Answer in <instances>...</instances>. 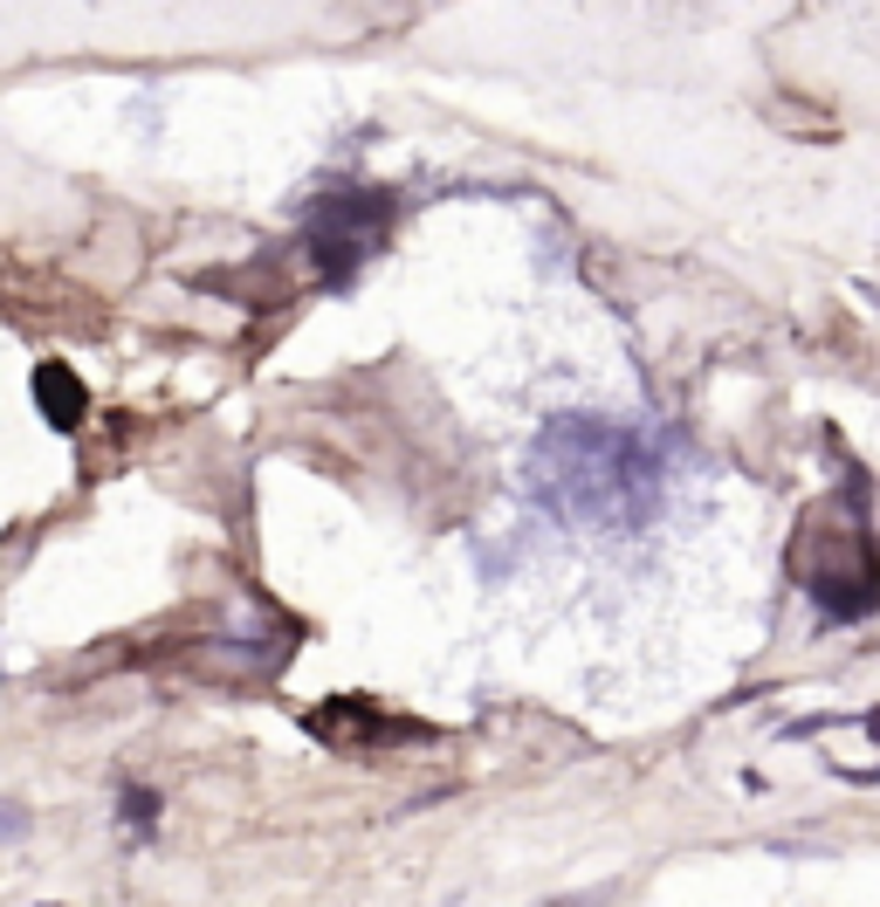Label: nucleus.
I'll return each instance as SVG.
<instances>
[{
	"instance_id": "1",
	"label": "nucleus",
	"mask_w": 880,
	"mask_h": 907,
	"mask_svg": "<svg viewBox=\"0 0 880 907\" xmlns=\"http://www.w3.org/2000/svg\"><path fill=\"white\" fill-rule=\"evenodd\" d=\"M675 440L654 427L557 412L530 447V496L572 530H640L667 502Z\"/></svg>"
},
{
	"instance_id": "2",
	"label": "nucleus",
	"mask_w": 880,
	"mask_h": 907,
	"mask_svg": "<svg viewBox=\"0 0 880 907\" xmlns=\"http://www.w3.org/2000/svg\"><path fill=\"white\" fill-rule=\"evenodd\" d=\"M798 578L819 599L825 626H860L880 612V551H873V523H867V488L853 475L839 496H825L805 530H798Z\"/></svg>"
},
{
	"instance_id": "3",
	"label": "nucleus",
	"mask_w": 880,
	"mask_h": 907,
	"mask_svg": "<svg viewBox=\"0 0 880 907\" xmlns=\"http://www.w3.org/2000/svg\"><path fill=\"white\" fill-rule=\"evenodd\" d=\"M393 214H399V200L385 186H338L324 206H309L303 248H309V262H317V275L324 282H351V269L385 248Z\"/></svg>"
},
{
	"instance_id": "4",
	"label": "nucleus",
	"mask_w": 880,
	"mask_h": 907,
	"mask_svg": "<svg viewBox=\"0 0 880 907\" xmlns=\"http://www.w3.org/2000/svg\"><path fill=\"white\" fill-rule=\"evenodd\" d=\"M35 406H42V420L56 433H76L83 412H90V393H83V378H76L63 358H48V365H35Z\"/></svg>"
},
{
	"instance_id": "5",
	"label": "nucleus",
	"mask_w": 880,
	"mask_h": 907,
	"mask_svg": "<svg viewBox=\"0 0 880 907\" xmlns=\"http://www.w3.org/2000/svg\"><path fill=\"white\" fill-rule=\"evenodd\" d=\"M117 825L132 839H151V832H159V791H151V784H124L117 791Z\"/></svg>"
},
{
	"instance_id": "6",
	"label": "nucleus",
	"mask_w": 880,
	"mask_h": 907,
	"mask_svg": "<svg viewBox=\"0 0 880 907\" xmlns=\"http://www.w3.org/2000/svg\"><path fill=\"white\" fill-rule=\"evenodd\" d=\"M29 839V805H14V797H0V846Z\"/></svg>"
},
{
	"instance_id": "7",
	"label": "nucleus",
	"mask_w": 880,
	"mask_h": 907,
	"mask_svg": "<svg viewBox=\"0 0 880 907\" xmlns=\"http://www.w3.org/2000/svg\"><path fill=\"white\" fill-rule=\"evenodd\" d=\"M860 729H867V736L880 742V708H873V715H860Z\"/></svg>"
}]
</instances>
